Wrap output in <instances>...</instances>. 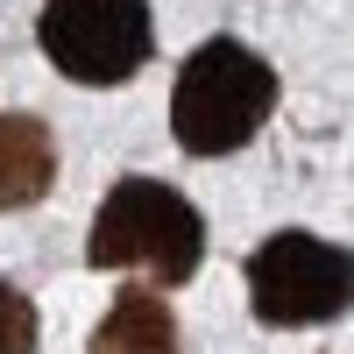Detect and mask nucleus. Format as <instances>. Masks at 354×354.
<instances>
[{"mask_svg":"<svg viewBox=\"0 0 354 354\" xmlns=\"http://www.w3.org/2000/svg\"><path fill=\"white\" fill-rule=\"evenodd\" d=\"M277 106V71L262 64L248 43L234 36H213L198 43L185 64H177V85H170V135L185 156H227L255 142V128L270 121Z\"/></svg>","mask_w":354,"mask_h":354,"instance_id":"1","label":"nucleus"},{"mask_svg":"<svg viewBox=\"0 0 354 354\" xmlns=\"http://www.w3.org/2000/svg\"><path fill=\"white\" fill-rule=\"evenodd\" d=\"M205 255V220L185 192H170L163 177H121L100 213L85 262L93 270H149L156 283H185Z\"/></svg>","mask_w":354,"mask_h":354,"instance_id":"2","label":"nucleus"},{"mask_svg":"<svg viewBox=\"0 0 354 354\" xmlns=\"http://www.w3.org/2000/svg\"><path fill=\"white\" fill-rule=\"evenodd\" d=\"M248 305L262 326H326L354 305V255L305 227H283L248 255Z\"/></svg>","mask_w":354,"mask_h":354,"instance_id":"3","label":"nucleus"},{"mask_svg":"<svg viewBox=\"0 0 354 354\" xmlns=\"http://www.w3.org/2000/svg\"><path fill=\"white\" fill-rule=\"evenodd\" d=\"M36 43L71 85H128L149 64V0H43Z\"/></svg>","mask_w":354,"mask_h":354,"instance_id":"4","label":"nucleus"},{"mask_svg":"<svg viewBox=\"0 0 354 354\" xmlns=\"http://www.w3.org/2000/svg\"><path fill=\"white\" fill-rule=\"evenodd\" d=\"M57 177V142L36 113H0V213L36 205Z\"/></svg>","mask_w":354,"mask_h":354,"instance_id":"5","label":"nucleus"},{"mask_svg":"<svg viewBox=\"0 0 354 354\" xmlns=\"http://www.w3.org/2000/svg\"><path fill=\"white\" fill-rule=\"evenodd\" d=\"M93 354H177V319L156 290H121L113 312L100 319Z\"/></svg>","mask_w":354,"mask_h":354,"instance_id":"6","label":"nucleus"},{"mask_svg":"<svg viewBox=\"0 0 354 354\" xmlns=\"http://www.w3.org/2000/svg\"><path fill=\"white\" fill-rule=\"evenodd\" d=\"M0 354H36V305L15 283H0Z\"/></svg>","mask_w":354,"mask_h":354,"instance_id":"7","label":"nucleus"}]
</instances>
